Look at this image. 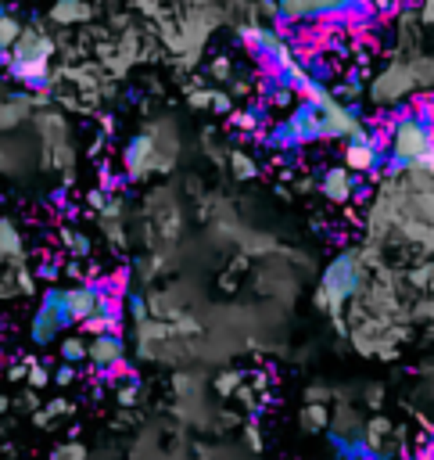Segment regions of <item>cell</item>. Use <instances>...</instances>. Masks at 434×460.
<instances>
[{
	"mask_svg": "<svg viewBox=\"0 0 434 460\" xmlns=\"http://www.w3.org/2000/svg\"><path fill=\"white\" fill-rule=\"evenodd\" d=\"M126 356V342H122V331H104L94 334L86 346V360L94 363V371H115Z\"/></svg>",
	"mask_w": 434,
	"mask_h": 460,
	"instance_id": "cell-6",
	"label": "cell"
},
{
	"mask_svg": "<svg viewBox=\"0 0 434 460\" xmlns=\"http://www.w3.org/2000/svg\"><path fill=\"white\" fill-rule=\"evenodd\" d=\"M313 101H316V112H320L323 140H345V137L359 126V122H352V119H348L345 105H341L337 98H330V90H327V94H316Z\"/></svg>",
	"mask_w": 434,
	"mask_h": 460,
	"instance_id": "cell-5",
	"label": "cell"
},
{
	"mask_svg": "<svg viewBox=\"0 0 434 460\" xmlns=\"http://www.w3.org/2000/svg\"><path fill=\"white\" fill-rule=\"evenodd\" d=\"M0 252L11 256V259H18V256H22L18 230H15V223H11V220H4V216H0Z\"/></svg>",
	"mask_w": 434,
	"mask_h": 460,
	"instance_id": "cell-15",
	"label": "cell"
},
{
	"mask_svg": "<svg viewBox=\"0 0 434 460\" xmlns=\"http://www.w3.org/2000/svg\"><path fill=\"white\" fill-rule=\"evenodd\" d=\"M0 69H8V54H0Z\"/></svg>",
	"mask_w": 434,
	"mask_h": 460,
	"instance_id": "cell-38",
	"label": "cell"
},
{
	"mask_svg": "<svg viewBox=\"0 0 434 460\" xmlns=\"http://www.w3.org/2000/svg\"><path fill=\"white\" fill-rule=\"evenodd\" d=\"M86 202H90V209H104V191H90Z\"/></svg>",
	"mask_w": 434,
	"mask_h": 460,
	"instance_id": "cell-33",
	"label": "cell"
},
{
	"mask_svg": "<svg viewBox=\"0 0 434 460\" xmlns=\"http://www.w3.org/2000/svg\"><path fill=\"white\" fill-rule=\"evenodd\" d=\"M230 169H233L240 180H252V176L259 173V166H255L252 159H247L244 151H230Z\"/></svg>",
	"mask_w": 434,
	"mask_h": 460,
	"instance_id": "cell-20",
	"label": "cell"
},
{
	"mask_svg": "<svg viewBox=\"0 0 434 460\" xmlns=\"http://www.w3.org/2000/svg\"><path fill=\"white\" fill-rule=\"evenodd\" d=\"M126 313L133 317V320H140L144 324V317H147V302H144V295H137V291H126Z\"/></svg>",
	"mask_w": 434,
	"mask_h": 460,
	"instance_id": "cell-21",
	"label": "cell"
},
{
	"mask_svg": "<svg viewBox=\"0 0 434 460\" xmlns=\"http://www.w3.org/2000/svg\"><path fill=\"white\" fill-rule=\"evenodd\" d=\"M330 449L337 453V460H384V453L377 449V442H369L366 435H341V432H330Z\"/></svg>",
	"mask_w": 434,
	"mask_h": 460,
	"instance_id": "cell-10",
	"label": "cell"
},
{
	"mask_svg": "<svg viewBox=\"0 0 434 460\" xmlns=\"http://www.w3.org/2000/svg\"><path fill=\"white\" fill-rule=\"evenodd\" d=\"M208 98H212L208 90H201V94H191V105H194V108H205V105H208Z\"/></svg>",
	"mask_w": 434,
	"mask_h": 460,
	"instance_id": "cell-34",
	"label": "cell"
},
{
	"mask_svg": "<svg viewBox=\"0 0 434 460\" xmlns=\"http://www.w3.org/2000/svg\"><path fill=\"white\" fill-rule=\"evenodd\" d=\"M8 410V400H4V395H0V414H4Z\"/></svg>",
	"mask_w": 434,
	"mask_h": 460,
	"instance_id": "cell-37",
	"label": "cell"
},
{
	"mask_svg": "<svg viewBox=\"0 0 434 460\" xmlns=\"http://www.w3.org/2000/svg\"><path fill=\"white\" fill-rule=\"evenodd\" d=\"M237 381H240L237 374H223V378H219V392H223V395H226V392H233V388H237Z\"/></svg>",
	"mask_w": 434,
	"mask_h": 460,
	"instance_id": "cell-31",
	"label": "cell"
},
{
	"mask_svg": "<svg viewBox=\"0 0 434 460\" xmlns=\"http://www.w3.org/2000/svg\"><path fill=\"white\" fill-rule=\"evenodd\" d=\"M362 288V266H359V256L355 252H341L327 270H323V284L316 291V302L320 305H330L337 313V305L352 298L355 291Z\"/></svg>",
	"mask_w": 434,
	"mask_h": 460,
	"instance_id": "cell-2",
	"label": "cell"
},
{
	"mask_svg": "<svg viewBox=\"0 0 434 460\" xmlns=\"http://www.w3.org/2000/svg\"><path fill=\"white\" fill-rule=\"evenodd\" d=\"M76 320H72V310H69V298H65V288H47L43 298H40V310L29 324V339L33 346H50L61 331H69Z\"/></svg>",
	"mask_w": 434,
	"mask_h": 460,
	"instance_id": "cell-3",
	"label": "cell"
},
{
	"mask_svg": "<svg viewBox=\"0 0 434 460\" xmlns=\"http://www.w3.org/2000/svg\"><path fill=\"white\" fill-rule=\"evenodd\" d=\"M18 291L22 295H33L36 291V277H33V273H25V270L18 273Z\"/></svg>",
	"mask_w": 434,
	"mask_h": 460,
	"instance_id": "cell-27",
	"label": "cell"
},
{
	"mask_svg": "<svg viewBox=\"0 0 434 460\" xmlns=\"http://www.w3.org/2000/svg\"><path fill=\"white\" fill-rule=\"evenodd\" d=\"M54 460H86V449L79 442H69V446H57L54 449Z\"/></svg>",
	"mask_w": 434,
	"mask_h": 460,
	"instance_id": "cell-23",
	"label": "cell"
},
{
	"mask_svg": "<svg viewBox=\"0 0 434 460\" xmlns=\"http://www.w3.org/2000/svg\"><path fill=\"white\" fill-rule=\"evenodd\" d=\"M362 188V180L359 176H352L348 169H341V166H334V169H327L323 173V180H320V191L330 198V202H352V195Z\"/></svg>",
	"mask_w": 434,
	"mask_h": 460,
	"instance_id": "cell-11",
	"label": "cell"
},
{
	"mask_svg": "<svg viewBox=\"0 0 434 460\" xmlns=\"http://www.w3.org/2000/svg\"><path fill=\"white\" fill-rule=\"evenodd\" d=\"M50 18H54L57 25H72V22L90 18V8H86V4H57V8H50Z\"/></svg>",
	"mask_w": 434,
	"mask_h": 460,
	"instance_id": "cell-16",
	"label": "cell"
},
{
	"mask_svg": "<svg viewBox=\"0 0 434 460\" xmlns=\"http://www.w3.org/2000/svg\"><path fill=\"white\" fill-rule=\"evenodd\" d=\"M57 273H61V266H54V263H43V266H40V277H43V281H54Z\"/></svg>",
	"mask_w": 434,
	"mask_h": 460,
	"instance_id": "cell-32",
	"label": "cell"
},
{
	"mask_svg": "<svg viewBox=\"0 0 434 460\" xmlns=\"http://www.w3.org/2000/svg\"><path fill=\"white\" fill-rule=\"evenodd\" d=\"M57 353H61V363L76 367V363L86 360V342H83V339H65V342L57 346Z\"/></svg>",
	"mask_w": 434,
	"mask_h": 460,
	"instance_id": "cell-18",
	"label": "cell"
},
{
	"mask_svg": "<svg viewBox=\"0 0 434 460\" xmlns=\"http://www.w3.org/2000/svg\"><path fill=\"white\" fill-rule=\"evenodd\" d=\"M301 424H305V432H323V428H327V410L320 403H308L301 410Z\"/></svg>",
	"mask_w": 434,
	"mask_h": 460,
	"instance_id": "cell-19",
	"label": "cell"
},
{
	"mask_svg": "<svg viewBox=\"0 0 434 460\" xmlns=\"http://www.w3.org/2000/svg\"><path fill=\"white\" fill-rule=\"evenodd\" d=\"M284 122L291 126V133L298 137V144H316V140H323L320 112H316V101H313V98H301Z\"/></svg>",
	"mask_w": 434,
	"mask_h": 460,
	"instance_id": "cell-7",
	"label": "cell"
},
{
	"mask_svg": "<svg viewBox=\"0 0 434 460\" xmlns=\"http://www.w3.org/2000/svg\"><path fill=\"white\" fill-rule=\"evenodd\" d=\"M212 76L226 79V76H230V61H226V58H215V61H212Z\"/></svg>",
	"mask_w": 434,
	"mask_h": 460,
	"instance_id": "cell-29",
	"label": "cell"
},
{
	"mask_svg": "<svg viewBox=\"0 0 434 460\" xmlns=\"http://www.w3.org/2000/svg\"><path fill=\"white\" fill-rule=\"evenodd\" d=\"M208 105H212L215 112H230V98H226V94H212Z\"/></svg>",
	"mask_w": 434,
	"mask_h": 460,
	"instance_id": "cell-30",
	"label": "cell"
},
{
	"mask_svg": "<svg viewBox=\"0 0 434 460\" xmlns=\"http://www.w3.org/2000/svg\"><path fill=\"white\" fill-rule=\"evenodd\" d=\"M237 37L255 51V58H262L266 65H284L287 58H294V51L287 47V37L280 33V25H240Z\"/></svg>",
	"mask_w": 434,
	"mask_h": 460,
	"instance_id": "cell-4",
	"label": "cell"
},
{
	"mask_svg": "<svg viewBox=\"0 0 434 460\" xmlns=\"http://www.w3.org/2000/svg\"><path fill=\"white\" fill-rule=\"evenodd\" d=\"M8 378H11V381H22V378H25V367H22V363H18V367H11Z\"/></svg>",
	"mask_w": 434,
	"mask_h": 460,
	"instance_id": "cell-35",
	"label": "cell"
},
{
	"mask_svg": "<svg viewBox=\"0 0 434 460\" xmlns=\"http://www.w3.org/2000/svg\"><path fill=\"white\" fill-rule=\"evenodd\" d=\"M266 105H273V108H294V94H291L287 86H276L273 94L266 98Z\"/></svg>",
	"mask_w": 434,
	"mask_h": 460,
	"instance_id": "cell-22",
	"label": "cell"
},
{
	"mask_svg": "<svg viewBox=\"0 0 434 460\" xmlns=\"http://www.w3.org/2000/svg\"><path fill=\"white\" fill-rule=\"evenodd\" d=\"M420 18H423V22H434V4H423V8H420Z\"/></svg>",
	"mask_w": 434,
	"mask_h": 460,
	"instance_id": "cell-36",
	"label": "cell"
},
{
	"mask_svg": "<svg viewBox=\"0 0 434 460\" xmlns=\"http://www.w3.org/2000/svg\"><path fill=\"white\" fill-rule=\"evenodd\" d=\"M54 381H57V385H72V381H76V367H69V363H57Z\"/></svg>",
	"mask_w": 434,
	"mask_h": 460,
	"instance_id": "cell-26",
	"label": "cell"
},
{
	"mask_svg": "<svg viewBox=\"0 0 434 460\" xmlns=\"http://www.w3.org/2000/svg\"><path fill=\"white\" fill-rule=\"evenodd\" d=\"M151 155H154V140H151L147 133L130 140V147H126V169H130L133 180L144 176V173L151 169Z\"/></svg>",
	"mask_w": 434,
	"mask_h": 460,
	"instance_id": "cell-12",
	"label": "cell"
},
{
	"mask_svg": "<svg viewBox=\"0 0 434 460\" xmlns=\"http://www.w3.org/2000/svg\"><path fill=\"white\" fill-rule=\"evenodd\" d=\"M434 130H430V108L420 105L416 112H402L391 119L384 147H388V162L384 173H409V162L420 155H430Z\"/></svg>",
	"mask_w": 434,
	"mask_h": 460,
	"instance_id": "cell-1",
	"label": "cell"
},
{
	"mask_svg": "<svg viewBox=\"0 0 434 460\" xmlns=\"http://www.w3.org/2000/svg\"><path fill=\"white\" fill-rule=\"evenodd\" d=\"M266 144H269V147H276V151H294V147H301V144H298V137L291 133V126H287L284 119H280V122H273V130L266 133Z\"/></svg>",
	"mask_w": 434,
	"mask_h": 460,
	"instance_id": "cell-13",
	"label": "cell"
},
{
	"mask_svg": "<svg viewBox=\"0 0 434 460\" xmlns=\"http://www.w3.org/2000/svg\"><path fill=\"white\" fill-rule=\"evenodd\" d=\"M22 37V22L15 18V15H8V18H0V54H8L11 47H15V40Z\"/></svg>",
	"mask_w": 434,
	"mask_h": 460,
	"instance_id": "cell-17",
	"label": "cell"
},
{
	"mask_svg": "<svg viewBox=\"0 0 434 460\" xmlns=\"http://www.w3.org/2000/svg\"><path fill=\"white\" fill-rule=\"evenodd\" d=\"M57 414H72V403H69V400H54V403L47 407V417H57Z\"/></svg>",
	"mask_w": 434,
	"mask_h": 460,
	"instance_id": "cell-28",
	"label": "cell"
},
{
	"mask_svg": "<svg viewBox=\"0 0 434 460\" xmlns=\"http://www.w3.org/2000/svg\"><path fill=\"white\" fill-rule=\"evenodd\" d=\"M137 395H140V385H137V381H130V385H122V388L115 392V403L133 407V403H137Z\"/></svg>",
	"mask_w": 434,
	"mask_h": 460,
	"instance_id": "cell-24",
	"label": "cell"
},
{
	"mask_svg": "<svg viewBox=\"0 0 434 460\" xmlns=\"http://www.w3.org/2000/svg\"><path fill=\"white\" fill-rule=\"evenodd\" d=\"M104 295H111L108 284H90V281H83V284H76V288H65L72 320H76V324H86L90 317L97 313V302H101Z\"/></svg>",
	"mask_w": 434,
	"mask_h": 460,
	"instance_id": "cell-8",
	"label": "cell"
},
{
	"mask_svg": "<svg viewBox=\"0 0 434 460\" xmlns=\"http://www.w3.org/2000/svg\"><path fill=\"white\" fill-rule=\"evenodd\" d=\"M262 119H266V101H259L255 108H247V112H230V126H237V130H259Z\"/></svg>",
	"mask_w": 434,
	"mask_h": 460,
	"instance_id": "cell-14",
	"label": "cell"
},
{
	"mask_svg": "<svg viewBox=\"0 0 434 460\" xmlns=\"http://www.w3.org/2000/svg\"><path fill=\"white\" fill-rule=\"evenodd\" d=\"M50 51H54V44L40 33V29H22V37L8 51V61H18V65H29V61H47Z\"/></svg>",
	"mask_w": 434,
	"mask_h": 460,
	"instance_id": "cell-9",
	"label": "cell"
},
{
	"mask_svg": "<svg viewBox=\"0 0 434 460\" xmlns=\"http://www.w3.org/2000/svg\"><path fill=\"white\" fill-rule=\"evenodd\" d=\"M65 241H69V244H72V256H76V259H79V256H86V252H90V241H86V237H83V234H72V230H65Z\"/></svg>",
	"mask_w": 434,
	"mask_h": 460,
	"instance_id": "cell-25",
	"label": "cell"
}]
</instances>
